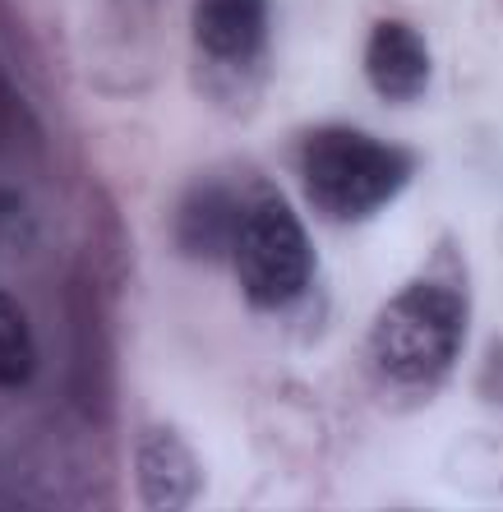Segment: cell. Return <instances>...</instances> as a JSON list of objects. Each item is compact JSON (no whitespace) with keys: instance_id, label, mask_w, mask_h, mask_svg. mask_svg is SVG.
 Listing matches in <instances>:
<instances>
[{"instance_id":"9","label":"cell","mask_w":503,"mask_h":512,"mask_svg":"<svg viewBox=\"0 0 503 512\" xmlns=\"http://www.w3.org/2000/svg\"><path fill=\"white\" fill-rule=\"evenodd\" d=\"M476 388L490 406H503V342H490V351H485V360H480Z\"/></svg>"},{"instance_id":"1","label":"cell","mask_w":503,"mask_h":512,"mask_svg":"<svg viewBox=\"0 0 503 512\" xmlns=\"http://www.w3.org/2000/svg\"><path fill=\"white\" fill-rule=\"evenodd\" d=\"M467 346V296L448 282H407L370 328V365L388 388L425 393L453 374Z\"/></svg>"},{"instance_id":"8","label":"cell","mask_w":503,"mask_h":512,"mask_svg":"<svg viewBox=\"0 0 503 512\" xmlns=\"http://www.w3.org/2000/svg\"><path fill=\"white\" fill-rule=\"evenodd\" d=\"M37 374V342L24 305L0 291V393H19Z\"/></svg>"},{"instance_id":"10","label":"cell","mask_w":503,"mask_h":512,"mask_svg":"<svg viewBox=\"0 0 503 512\" xmlns=\"http://www.w3.org/2000/svg\"><path fill=\"white\" fill-rule=\"evenodd\" d=\"M14 116H19V97L10 93V79L0 70V143H5V134L14 130Z\"/></svg>"},{"instance_id":"6","label":"cell","mask_w":503,"mask_h":512,"mask_svg":"<svg viewBox=\"0 0 503 512\" xmlns=\"http://www.w3.org/2000/svg\"><path fill=\"white\" fill-rule=\"evenodd\" d=\"M190 33L208 60L250 70L268 51V0H194Z\"/></svg>"},{"instance_id":"5","label":"cell","mask_w":503,"mask_h":512,"mask_svg":"<svg viewBox=\"0 0 503 512\" xmlns=\"http://www.w3.org/2000/svg\"><path fill=\"white\" fill-rule=\"evenodd\" d=\"M134 480L144 508L176 512L204 494V466L194 457L190 439L171 425H144L134 439Z\"/></svg>"},{"instance_id":"11","label":"cell","mask_w":503,"mask_h":512,"mask_svg":"<svg viewBox=\"0 0 503 512\" xmlns=\"http://www.w3.org/2000/svg\"><path fill=\"white\" fill-rule=\"evenodd\" d=\"M14 208H19V194H14V190H0V217H10Z\"/></svg>"},{"instance_id":"7","label":"cell","mask_w":503,"mask_h":512,"mask_svg":"<svg viewBox=\"0 0 503 512\" xmlns=\"http://www.w3.org/2000/svg\"><path fill=\"white\" fill-rule=\"evenodd\" d=\"M365 74H370L374 93L393 102V107L420 102L434 79L425 37L411 24H402V19H379L370 28V42H365Z\"/></svg>"},{"instance_id":"2","label":"cell","mask_w":503,"mask_h":512,"mask_svg":"<svg viewBox=\"0 0 503 512\" xmlns=\"http://www.w3.org/2000/svg\"><path fill=\"white\" fill-rule=\"evenodd\" d=\"M407 148L374 139L351 125H319L300 143V185L314 213L342 227L370 222L411 185Z\"/></svg>"},{"instance_id":"3","label":"cell","mask_w":503,"mask_h":512,"mask_svg":"<svg viewBox=\"0 0 503 512\" xmlns=\"http://www.w3.org/2000/svg\"><path fill=\"white\" fill-rule=\"evenodd\" d=\"M236 282L254 310H287L314 282V245L305 236V222L296 217L282 190L259 185L245 199L236 250Z\"/></svg>"},{"instance_id":"4","label":"cell","mask_w":503,"mask_h":512,"mask_svg":"<svg viewBox=\"0 0 503 512\" xmlns=\"http://www.w3.org/2000/svg\"><path fill=\"white\" fill-rule=\"evenodd\" d=\"M240 222H245V203L236 199V190L227 180L204 176L176 199L171 240L190 263H222L236 250Z\"/></svg>"}]
</instances>
